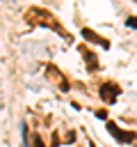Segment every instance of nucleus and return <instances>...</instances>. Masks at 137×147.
Returning a JSON list of instances; mask_svg holds the SVG:
<instances>
[{
    "label": "nucleus",
    "mask_w": 137,
    "mask_h": 147,
    "mask_svg": "<svg viewBox=\"0 0 137 147\" xmlns=\"http://www.w3.org/2000/svg\"><path fill=\"white\" fill-rule=\"evenodd\" d=\"M126 25H130L132 30H137V16H128L126 18Z\"/></svg>",
    "instance_id": "4"
},
{
    "label": "nucleus",
    "mask_w": 137,
    "mask_h": 147,
    "mask_svg": "<svg viewBox=\"0 0 137 147\" xmlns=\"http://www.w3.org/2000/svg\"><path fill=\"white\" fill-rule=\"evenodd\" d=\"M96 117H98V119H105L107 113H105V110H96Z\"/></svg>",
    "instance_id": "6"
},
{
    "label": "nucleus",
    "mask_w": 137,
    "mask_h": 147,
    "mask_svg": "<svg viewBox=\"0 0 137 147\" xmlns=\"http://www.w3.org/2000/svg\"><path fill=\"white\" fill-rule=\"evenodd\" d=\"M91 147H94V145H91Z\"/></svg>",
    "instance_id": "7"
},
{
    "label": "nucleus",
    "mask_w": 137,
    "mask_h": 147,
    "mask_svg": "<svg viewBox=\"0 0 137 147\" xmlns=\"http://www.w3.org/2000/svg\"><path fill=\"white\" fill-rule=\"evenodd\" d=\"M82 37H84V39H89V41H96V44H100L103 48H110V41H105L103 37H98V34H96V32H91L89 28H84V30H82Z\"/></svg>",
    "instance_id": "3"
},
{
    "label": "nucleus",
    "mask_w": 137,
    "mask_h": 147,
    "mask_svg": "<svg viewBox=\"0 0 137 147\" xmlns=\"http://www.w3.org/2000/svg\"><path fill=\"white\" fill-rule=\"evenodd\" d=\"M119 92H121V90H119V85H114V83H103V85H100V99H103L105 103H114Z\"/></svg>",
    "instance_id": "2"
},
{
    "label": "nucleus",
    "mask_w": 137,
    "mask_h": 147,
    "mask_svg": "<svg viewBox=\"0 0 137 147\" xmlns=\"http://www.w3.org/2000/svg\"><path fill=\"white\" fill-rule=\"evenodd\" d=\"M32 147H43V140H41L39 136H34V138H32Z\"/></svg>",
    "instance_id": "5"
},
{
    "label": "nucleus",
    "mask_w": 137,
    "mask_h": 147,
    "mask_svg": "<svg viewBox=\"0 0 137 147\" xmlns=\"http://www.w3.org/2000/svg\"><path fill=\"white\" fill-rule=\"evenodd\" d=\"M105 126H107V131H110V136L116 140V142H121V145H126V142H135V133L132 131H123V129H119L114 122H105Z\"/></svg>",
    "instance_id": "1"
}]
</instances>
